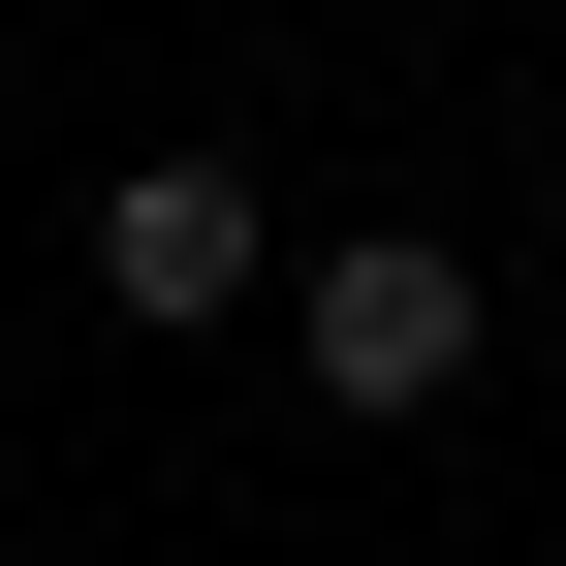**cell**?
<instances>
[{
  "label": "cell",
  "instance_id": "cell-1",
  "mask_svg": "<svg viewBox=\"0 0 566 566\" xmlns=\"http://www.w3.org/2000/svg\"><path fill=\"white\" fill-rule=\"evenodd\" d=\"M472 346H504V315H472L441 221H315V252H283V378H315V409H472Z\"/></svg>",
  "mask_w": 566,
  "mask_h": 566
},
{
  "label": "cell",
  "instance_id": "cell-2",
  "mask_svg": "<svg viewBox=\"0 0 566 566\" xmlns=\"http://www.w3.org/2000/svg\"><path fill=\"white\" fill-rule=\"evenodd\" d=\"M252 283H283V189H252V158H126V189H95V315H158V346H221Z\"/></svg>",
  "mask_w": 566,
  "mask_h": 566
}]
</instances>
